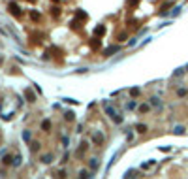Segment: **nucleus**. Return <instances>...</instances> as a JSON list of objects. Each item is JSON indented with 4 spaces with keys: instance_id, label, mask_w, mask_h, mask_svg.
Here are the masks:
<instances>
[{
    "instance_id": "obj_1",
    "label": "nucleus",
    "mask_w": 188,
    "mask_h": 179,
    "mask_svg": "<svg viewBox=\"0 0 188 179\" xmlns=\"http://www.w3.org/2000/svg\"><path fill=\"white\" fill-rule=\"evenodd\" d=\"M9 9H12V12H13L15 15H21V9H19V8H17L15 4H9Z\"/></svg>"
},
{
    "instance_id": "obj_2",
    "label": "nucleus",
    "mask_w": 188,
    "mask_h": 179,
    "mask_svg": "<svg viewBox=\"0 0 188 179\" xmlns=\"http://www.w3.org/2000/svg\"><path fill=\"white\" fill-rule=\"evenodd\" d=\"M151 104H152V106H158V108H160V100H158L156 96H154V98L151 100Z\"/></svg>"
},
{
    "instance_id": "obj_3",
    "label": "nucleus",
    "mask_w": 188,
    "mask_h": 179,
    "mask_svg": "<svg viewBox=\"0 0 188 179\" xmlns=\"http://www.w3.org/2000/svg\"><path fill=\"white\" fill-rule=\"evenodd\" d=\"M117 51H119V47H117V46H113V49H107V51H105V55H111V53H117Z\"/></svg>"
},
{
    "instance_id": "obj_4",
    "label": "nucleus",
    "mask_w": 188,
    "mask_h": 179,
    "mask_svg": "<svg viewBox=\"0 0 188 179\" xmlns=\"http://www.w3.org/2000/svg\"><path fill=\"white\" fill-rule=\"evenodd\" d=\"M137 94H139V89H137V87L132 89V96H137Z\"/></svg>"
}]
</instances>
